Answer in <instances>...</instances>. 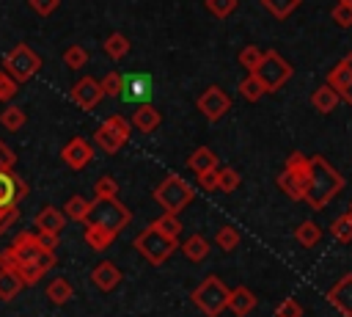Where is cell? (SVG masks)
<instances>
[{"label": "cell", "instance_id": "obj_1", "mask_svg": "<svg viewBox=\"0 0 352 317\" xmlns=\"http://www.w3.org/2000/svg\"><path fill=\"white\" fill-rule=\"evenodd\" d=\"M55 262H58L55 251H47L38 243V234H33V232H19L14 237V243L0 251V267L14 270L25 287L38 284L55 267Z\"/></svg>", "mask_w": 352, "mask_h": 317}, {"label": "cell", "instance_id": "obj_2", "mask_svg": "<svg viewBox=\"0 0 352 317\" xmlns=\"http://www.w3.org/2000/svg\"><path fill=\"white\" fill-rule=\"evenodd\" d=\"M132 212L126 204L118 201V196L113 198H94L91 201V212L85 218V243L91 251H107L110 243L129 226Z\"/></svg>", "mask_w": 352, "mask_h": 317}, {"label": "cell", "instance_id": "obj_3", "mask_svg": "<svg viewBox=\"0 0 352 317\" xmlns=\"http://www.w3.org/2000/svg\"><path fill=\"white\" fill-rule=\"evenodd\" d=\"M308 160H311V182H308V190H305V198L302 201L311 209H324L330 204V198L344 190L346 179L327 163V157L314 154Z\"/></svg>", "mask_w": 352, "mask_h": 317}, {"label": "cell", "instance_id": "obj_4", "mask_svg": "<svg viewBox=\"0 0 352 317\" xmlns=\"http://www.w3.org/2000/svg\"><path fill=\"white\" fill-rule=\"evenodd\" d=\"M132 245H135V251H138L148 265H165V262L173 256V251L179 248V240L170 237V234H165V232H160L157 226L148 223V226H143V232L135 234Z\"/></svg>", "mask_w": 352, "mask_h": 317}, {"label": "cell", "instance_id": "obj_5", "mask_svg": "<svg viewBox=\"0 0 352 317\" xmlns=\"http://www.w3.org/2000/svg\"><path fill=\"white\" fill-rule=\"evenodd\" d=\"M151 196H154V201L160 204L162 212H168V215H179L182 209H187V207L192 204L195 190H192L179 174H165V176L160 179V185L154 187Z\"/></svg>", "mask_w": 352, "mask_h": 317}, {"label": "cell", "instance_id": "obj_6", "mask_svg": "<svg viewBox=\"0 0 352 317\" xmlns=\"http://www.w3.org/2000/svg\"><path fill=\"white\" fill-rule=\"evenodd\" d=\"M28 196V182L14 171H0V237L19 218V201Z\"/></svg>", "mask_w": 352, "mask_h": 317}, {"label": "cell", "instance_id": "obj_7", "mask_svg": "<svg viewBox=\"0 0 352 317\" xmlns=\"http://www.w3.org/2000/svg\"><path fill=\"white\" fill-rule=\"evenodd\" d=\"M275 182L292 201H302L305 190H308V182H311V160L305 154H300V152H292L286 157V165H283V171L278 174Z\"/></svg>", "mask_w": 352, "mask_h": 317}, {"label": "cell", "instance_id": "obj_8", "mask_svg": "<svg viewBox=\"0 0 352 317\" xmlns=\"http://www.w3.org/2000/svg\"><path fill=\"white\" fill-rule=\"evenodd\" d=\"M228 287L223 284L220 276H206L192 292H190V300L198 311H204L206 317H220L228 306Z\"/></svg>", "mask_w": 352, "mask_h": 317}, {"label": "cell", "instance_id": "obj_9", "mask_svg": "<svg viewBox=\"0 0 352 317\" xmlns=\"http://www.w3.org/2000/svg\"><path fill=\"white\" fill-rule=\"evenodd\" d=\"M41 55L30 47V44H25V41H19V44H14L6 55H3V72H8L19 85L22 83H28V80H33L38 72H41Z\"/></svg>", "mask_w": 352, "mask_h": 317}, {"label": "cell", "instance_id": "obj_10", "mask_svg": "<svg viewBox=\"0 0 352 317\" xmlns=\"http://www.w3.org/2000/svg\"><path fill=\"white\" fill-rule=\"evenodd\" d=\"M256 77L261 80V85H264L267 94H275V91H280V88L289 83V77H292V63H289L280 52L264 50V58H261V63H258V69H256Z\"/></svg>", "mask_w": 352, "mask_h": 317}, {"label": "cell", "instance_id": "obj_11", "mask_svg": "<svg viewBox=\"0 0 352 317\" xmlns=\"http://www.w3.org/2000/svg\"><path fill=\"white\" fill-rule=\"evenodd\" d=\"M195 108L201 110L204 119H209V121H220V119L231 110V96L226 94V88H220V85H209V88H204V91L198 94Z\"/></svg>", "mask_w": 352, "mask_h": 317}, {"label": "cell", "instance_id": "obj_12", "mask_svg": "<svg viewBox=\"0 0 352 317\" xmlns=\"http://www.w3.org/2000/svg\"><path fill=\"white\" fill-rule=\"evenodd\" d=\"M154 94V80L151 74L146 72H135V74H124V83H121V99L124 102H135V105H143L148 102Z\"/></svg>", "mask_w": 352, "mask_h": 317}, {"label": "cell", "instance_id": "obj_13", "mask_svg": "<svg viewBox=\"0 0 352 317\" xmlns=\"http://www.w3.org/2000/svg\"><path fill=\"white\" fill-rule=\"evenodd\" d=\"M69 96H72V102H74L77 108H82V110H94V108L104 99L102 85H99V80H94V77H80V80L69 88Z\"/></svg>", "mask_w": 352, "mask_h": 317}, {"label": "cell", "instance_id": "obj_14", "mask_svg": "<svg viewBox=\"0 0 352 317\" xmlns=\"http://www.w3.org/2000/svg\"><path fill=\"white\" fill-rule=\"evenodd\" d=\"M60 160L72 168V171H82V168H88L91 165V160H94V146L85 141V138H72L63 149H60Z\"/></svg>", "mask_w": 352, "mask_h": 317}, {"label": "cell", "instance_id": "obj_15", "mask_svg": "<svg viewBox=\"0 0 352 317\" xmlns=\"http://www.w3.org/2000/svg\"><path fill=\"white\" fill-rule=\"evenodd\" d=\"M327 303L344 314V317H352V273H344L330 289H327Z\"/></svg>", "mask_w": 352, "mask_h": 317}, {"label": "cell", "instance_id": "obj_16", "mask_svg": "<svg viewBox=\"0 0 352 317\" xmlns=\"http://www.w3.org/2000/svg\"><path fill=\"white\" fill-rule=\"evenodd\" d=\"M121 278H124V273H121L118 265L110 262V259H104V262H99V265L91 267V284H94L99 292L116 289V287L121 284Z\"/></svg>", "mask_w": 352, "mask_h": 317}, {"label": "cell", "instance_id": "obj_17", "mask_svg": "<svg viewBox=\"0 0 352 317\" xmlns=\"http://www.w3.org/2000/svg\"><path fill=\"white\" fill-rule=\"evenodd\" d=\"M256 295H253V289L250 287H245V284H239V287H234L231 292H228V311L234 314V317H248V314H253V309H256Z\"/></svg>", "mask_w": 352, "mask_h": 317}, {"label": "cell", "instance_id": "obj_18", "mask_svg": "<svg viewBox=\"0 0 352 317\" xmlns=\"http://www.w3.org/2000/svg\"><path fill=\"white\" fill-rule=\"evenodd\" d=\"M129 124H132L135 130H140V132H154V130L162 124V116H160V110H157L151 102H143V105H138L135 113L129 116Z\"/></svg>", "mask_w": 352, "mask_h": 317}, {"label": "cell", "instance_id": "obj_19", "mask_svg": "<svg viewBox=\"0 0 352 317\" xmlns=\"http://www.w3.org/2000/svg\"><path fill=\"white\" fill-rule=\"evenodd\" d=\"M94 141H96V146L102 149V152H107V154H116L129 138H124L118 130H113L107 121H102L99 127H96V132H94Z\"/></svg>", "mask_w": 352, "mask_h": 317}, {"label": "cell", "instance_id": "obj_20", "mask_svg": "<svg viewBox=\"0 0 352 317\" xmlns=\"http://www.w3.org/2000/svg\"><path fill=\"white\" fill-rule=\"evenodd\" d=\"M36 226H38V232H50V234H60L63 232V226H66V215H63V209H58V207H41L38 209V215H36Z\"/></svg>", "mask_w": 352, "mask_h": 317}, {"label": "cell", "instance_id": "obj_21", "mask_svg": "<svg viewBox=\"0 0 352 317\" xmlns=\"http://www.w3.org/2000/svg\"><path fill=\"white\" fill-rule=\"evenodd\" d=\"M179 251L184 254L187 262H204V259L209 256V240H206L204 234H190V237L179 245Z\"/></svg>", "mask_w": 352, "mask_h": 317}, {"label": "cell", "instance_id": "obj_22", "mask_svg": "<svg viewBox=\"0 0 352 317\" xmlns=\"http://www.w3.org/2000/svg\"><path fill=\"white\" fill-rule=\"evenodd\" d=\"M336 105H338V94H336L327 83L311 91V108H314V110H319V113H333Z\"/></svg>", "mask_w": 352, "mask_h": 317}, {"label": "cell", "instance_id": "obj_23", "mask_svg": "<svg viewBox=\"0 0 352 317\" xmlns=\"http://www.w3.org/2000/svg\"><path fill=\"white\" fill-rule=\"evenodd\" d=\"M187 165L195 171V174H204L209 168H217V154L209 149V146H198L192 149V154L187 157Z\"/></svg>", "mask_w": 352, "mask_h": 317}, {"label": "cell", "instance_id": "obj_24", "mask_svg": "<svg viewBox=\"0 0 352 317\" xmlns=\"http://www.w3.org/2000/svg\"><path fill=\"white\" fill-rule=\"evenodd\" d=\"M72 295H74V287H72L63 276H55V278L47 284V298H50V303H55V306L69 303V300H72Z\"/></svg>", "mask_w": 352, "mask_h": 317}, {"label": "cell", "instance_id": "obj_25", "mask_svg": "<svg viewBox=\"0 0 352 317\" xmlns=\"http://www.w3.org/2000/svg\"><path fill=\"white\" fill-rule=\"evenodd\" d=\"M129 39L124 36V33H110L107 39H104V44H102V50H104V55L110 58V61H121V58H126V52H129Z\"/></svg>", "mask_w": 352, "mask_h": 317}, {"label": "cell", "instance_id": "obj_26", "mask_svg": "<svg viewBox=\"0 0 352 317\" xmlns=\"http://www.w3.org/2000/svg\"><path fill=\"white\" fill-rule=\"evenodd\" d=\"M294 240H297L302 248H314V245H319V240H322V229H319V223H314V221H302V223H297V229H294Z\"/></svg>", "mask_w": 352, "mask_h": 317}, {"label": "cell", "instance_id": "obj_27", "mask_svg": "<svg viewBox=\"0 0 352 317\" xmlns=\"http://www.w3.org/2000/svg\"><path fill=\"white\" fill-rule=\"evenodd\" d=\"M22 278L14 273V270H6L0 267V300H14L19 292H22Z\"/></svg>", "mask_w": 352, "mask_h": 317}, {"label": "cell", "instance_id": "obj_28", "mask_svg": "<svg viewBox=\"0 0 352 317\" xmlns=\"http://www.w3.org/2000/svg\"><path fill=\"white\" fill-rule=\"evenodd\" d=\"M88 212H91V201L82 198V196H69L66 204H63V215H66V221H80V223H85Z\"/></svg>", "mask_w": 352, "mask_h": 317}, {"label": "cell", "instance_id": "obj_29", "mask_svg": "<svg viewBox=\"0 0 352 317\" xmlns=\"http://www.w3.org/2000/svg\"><path fill=\"white\" fill-rule=\"evenodd\" d=\"M346 83H349V61H346V55H344V58L327 72V85H330L336 94H341Z\"/></svg>", "mask_w": 352, "mask_h": 317}, {"label": "cell", "instance_id": "obj_30", "mask_svg": "<svg viewBox=\"0 0 352 317\" xmlns=\"http://www.w3.org/2000/svg\"><path fill=\"white\" fill-rule=\"evenodd\" d=\"M239 94L248 99V102H256V99H261L267 91H264V85H261V80L256 77V72H248L242 80H239Z\"/></svg>", "mask_w": 352, "mask_h": 317}, {"label": "cell", "instance_id": "obj_31", "mask_svg": "<svg viewBox=\"0 0 352 317\" xmlns=\"http://www.w3.org/2000/svg\"><path fill=\"white\" fill-rule=\"evenodd\" d=\"M25 121H28V116H25V108H19V105H8V108H3V113H0V124H3L8 132L22 130Z\"/></svg>", "mask_w": 352, "mask_h": 317}, {"label": "cell", "instance_id": "obj_32", "mask_svg": "<svg viewBox=\"0 0 352 317\" xmlns=\"http://www.w3.org/2000/svg\"><path fill=\"white\" fill-rule=\"evenodd\" d=\"M214 243H217V248H220V251L231 254V251H236V248H239L242 234H239L234 226H220V229H217V234H214Z\"/></svg>", "mask_w": 352, "mask_h": 317}, {"label": "cell", "instance_id": "obj_33", "mask_svg": "<svg viewBox=\"0 0 352 317\" xmlns=\"http://www.w3.org/2000/svg\"><path fill=\"white\" fill-rule=\"evenodd\" d=\"M300 3H302V0H261V6L267 8V14H272L275 19H286V17H292V14L297 11Z\"/></svg>", "mask_w": 352, "mask_h": 317}, {"label": "cell", "instance_id": "obj_34", "mask_svg": "<svg viewBox=\"0 0 352 317\" xmlns=\"http://www.w3.org/2000/svg\"><path fill=\"white\" fill-rule=\"evenodd\" d=\"M63 63H66V69L80 72V69L88 63V50H85L82 44H72V47H66V50H63Z\"/></svg>", "mask_w": 352, "mask_h": 317}, {"label": "cell", "instance_id": "obj_35", "mask_svg": "<svg viewBox=\"0 0 352 317\" xmlns=\"http://www.w3.org/2000/svg\"><path fill=\"white\" fill-rule=\"evenodd\" d=\"M261 58H264V50L256 47V44H248V47L239 50V66H242L245 72H256L258 63H261Z\"/></svg>", "mask_w": 352, "mask_h": 317}, {"label": "cell", "instance_id": "obj_36", "mask_svg": "<svg viewBox=\"0 0 352 317\" xmlns=\"http://www.w3.org/2000/svg\"><path fill=\"white\" fill-rule=\"evenodd\" d=\"M239 182H242V176H239L236 168H231V165L217 168V190H223V193H234V190L239 187Z\"/></svg>", "mask_w": 352, "mask_h": 317}, {"label": "cell", "instance_id": "obj_37", "mask_svg": "<svg viewBox=\"0 0 352 317\" xmlns=\"http://www.w3.org/2000/svg\"><path fill=\"white\" fill-rule=\"evenodd\" d=\"M204 6H206V11H209L214 19H228V17L236 11L239 0H204Z\"/></svg>", "mask_w": 352, "mask_h": 317}, {"label": "cell", "instance_id": "obj_38", "mask_svg": "<svg viewBox=\"0 0 352 317\" xmlns=\"http://www.w3.org/2000/svg\"><path fill=\"white\" fill-rule=\"evenodd\" d=\"M113 196H118V182L110 174H102L94 182V198H113Z\"/></svg>", "mask_w": 352, "mask_h": 317}, {"label": "cell", "instance_id": "obj_39", "mask_svg": "<svg viewBox=\"0 0 352 317\" xmlns=\"http://www.w3.org/2000/svg\"><path fill=\"white\" fill-rule=\"evenodd\" d=\"M151 226H157L160 232H165V234H170V237H179V234H182V221H179V215L162 212L160 218L151 221Z\"/></svg>", "mask_w": 352, "mask_h": 317}, {"label": "cell", "instance_id": "obj_40", "mask_svg": "<svg viewBox=\"0 0 352 317\" xmlns=\"http://www.w3.org/2000/svg\"><path fill=\"white\" fill-rule=\"evenodd\" d=\"M330 232H333L336 240H341V243H352V221L346 218V212L338 215V218L330 223Z\"/></svg>", "mask_w": 352, "mask_h": 317}, {"label": "cell", "instance_id": "obj_41", "mask_svg": "<svg viewBox=\"0 0 352 317\" xmlns=\"http://www.w3.org/2000/svg\"><path fill=\"white\" fill-rule=\"evenodd\" d=\"M121 83H124V74H121V72H107V74L99 80L104 96H118V94H121Z\"/></svg>", "mask_w": 352, "mask_h": 317}, {"label": "cell", "instance_id": "obj_42", "mask_svg": "<svg viewBox=\"0 0 352 317\" xmlns=\"http://www.w3.org/2000/svg\"><path fill=\"white\" fill-rule=\"evenodd\" d=\"M16 91H19V83L8 72L0 69V102H11L16 96Z\"/></svg>", "mask_w": 352, "mask_h": 317}, {"label": "cell", "instance_id": "obj_43", "mask_svg": "<svg viewBox=\"0 0 352 317\" xmlns=\"http://www.w3.org/2000/svg\"><path fill=\"white\" fill-rule=\"evenodd\" d=\"M330 19H333L338 28H352V6L336 3L333 11H330Z\"/></svg>", "mask_w": 352, "mask_h": 317}, {"label": "cell", "instance_id": "obj_44", "mask_svg": "<svg viewBox=\"0 0 352 317\" xmlns=\"http://www.w3.org/2000/svg\"><path fill=\"white\" fill-rule=\"evenodd\" d=\"M275 317H302V306L297 298H283L275 309Z\"/></svg>", "mask_w": 352, "mask_h": 317}, {"label": "cell", "instance_id": "obj_45", "mask_svg": "<svg viewBox=\"0 0 352 317\" xmlns=\"http://www.w3.org/2000/svg\"><path fill=\"white\" fill-rule=\"evenodd\" d=\"M28 6H30L33 14L50 17V14H55V11L60 8V0H28Z\"/></svg>", "mask_w": 352, "mask_h": 317}, {"label": "cell", "instance_id": "obj_46", "mask_svg": "<svg viewBox=\"0 0 352 317\" xmlns=\"http://www.w3.org/2000/svg\"><path fill=\"white\" fill-rule=\"evenodd\" d=\"M195 176H198V187H201V190H206V193L217 190V168H209V171L195 174Z\"/></svg>", "mask_w": 352, "mask_h": 317}, {"label": "cell", "instance_id": "obj_47", "mask_svg": "<svg viewBox=\"0 0 352 317\" xmlns=\"http://www.w3.org/2000/svg\"><path fill=\"white\" fill-rule=\"evenodd\" d=\"M14 165H16V154L6 146V141L0 138V171H14Z\"/></svg>", "mask_w": 352, "mask_h": 317}, {"label": "cell", "instance_id": "obj_48", "mask_svg": "<svg viewBox=\"0 0 352 317\" xmlns=\"http://www.w3.org/2000/svg\"><path fill=\"white\" fill-rule=\"evenodd\" d=\"M104 121H107V124H110L113 130H118V132H121L124 138H129V132H132V124H129V121H126V119H124L121 113H113V116H107Z\"/></svg>", "mask_w": 352, "mask_h": 317}, {"label": "cell", "instance_id": "obj_49", "mask_svg": "<svg viewBox=\"0 0 352 317\" xmlns=\"http://www.w3.org/2000/svg\"><path fill=\"white\" fill-rule=\"evenodd\" d=\"M36 234H38V243H41L47 251H55V248H58V237H60V234H50V232H36Z\"/></svg>", "mask_w": 352, "mask_h": 317}, {"label": "cell", "instance_id": "obj_50", "mask_svg": "<svg viewBox=\"0 0 352 317\" xmlns=\"http://www.w3.org/2000/svg\"><path fill=\"white\" fill-rule=\"evenodd\" d=\"M346 61H349V83L344 85V91L338 94V99H344L346 105H352V52L346 55Z\"/></svg>", "mask_w": 352, "mask_h": 317}, {"label": "cell", "instance_id": "obj_51", "mask_svg": "<svg viewBox=\"0 0 352 317\" xmlns=\"http://www.w3.org/2000/svg\"><path fill=\"white\" fill-rule=\"evenodd\" d=\"M336 3H344V6H352V0H336Z\"/></svg>", "mask_w": 352, "mask_h": 317}, {"label": "cell", "instance_id": "obj_52", "mask_svg": "<svg viewBox=\"0 0 352 317\" xmlns=\"http://www.w3.org/2000/svg\"><path fill=\"white\" fill-rule=\"evenodd\" d=\"M346 218H349V221H352V207H349V209H346Z\"/></svg>", "mask_w": 352, "mask_h": 317}, {"label": "cell", "instance_id": "obj_53", "mask_svg": "<svg viewBox=\"0 0 352 317\" xmlns=\"http://www.w3.org/2000/svg\"><path fill=\"white\" fill-rule=\"evenodd\" d=\"M349 207H352V204H349Z\"/></svg>", "mask_w": 352, "mask_h": 317}]
</instances>
